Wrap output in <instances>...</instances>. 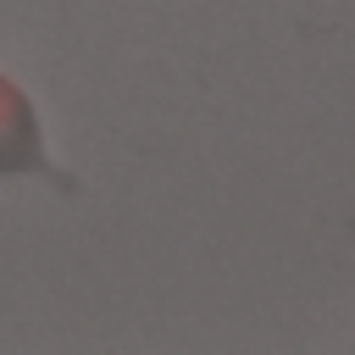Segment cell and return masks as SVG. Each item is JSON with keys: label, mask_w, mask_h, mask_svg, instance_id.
I'll list each match as a JSON object with an SVG mask.
<instances>
[{"label": "cell", "mask_w": 355, "mask_h": 355, "mask_svg": "<svg viewBox=\"0 0 355 355\" xmlns=\"http://www.w3.org/2000/svg\"><path fill=\"white\" fill-rule=\"evenodd\" d=\"M0 172H6V178H17V172H39V178H50L61 194L78 189V178H67V172H55V166L44 161L39 116H33L28 94H22L11 78H0Z\"/></svg>", "instance_id": "obj_1"}]
</instances>
